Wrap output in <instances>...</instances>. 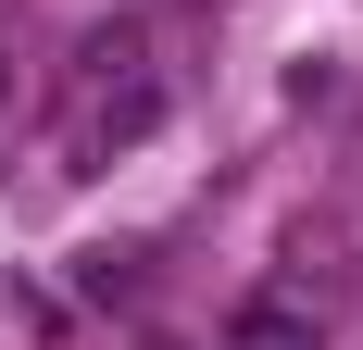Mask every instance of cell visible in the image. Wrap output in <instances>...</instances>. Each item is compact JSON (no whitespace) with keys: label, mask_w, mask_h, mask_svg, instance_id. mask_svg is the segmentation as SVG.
Here are the masks:
<instances>
[{"label":"cell","mask_w":363,"mask_h":350,"mask_svg":"<svg viewBox=\"0 0 363 350\" xmlns=\"http://www.w3.org/2000/svg\"><path fill=\"white\" fill-rule=\"evenodd\" d=\"M225 350H326V300H313V288H251V300H238V313H225Z\"/></svg>","instance_id":"6da1fadb"},{"label":"cell","mask_w":363,"mask_h":350,"mask_svg":"<svg viewBox=\"0 0 363 350\" xmlns=\"http://www.w3.org/2000/svg\"><path fill=\"white\" fill-rule=\"evenodd\" d=\"M150 113H163V88H150V75L125 88V101H101V125H88V163H101V150H125V138L150 125Z\"/></svg>","instance_id":"7a4b0ae2"},{"label":"cell","mask_w":363,"mask_h":350,"mask_svg":"<svg viewBox=\"0 0 363 350\" xmlns=\"http://www.w3.org/2000/svg\"><path fill=\"white\" fill-rule=\"evenodd\" d=\"M0 101H13V50H0Z\"/></svg>","instance_id":"3957f363"}]
</instances>
